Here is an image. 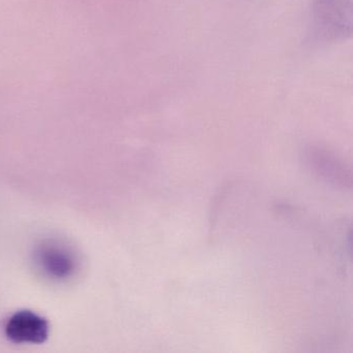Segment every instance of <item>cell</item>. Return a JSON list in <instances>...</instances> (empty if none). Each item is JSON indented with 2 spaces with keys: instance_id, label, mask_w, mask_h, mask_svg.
<instances>
[{
  "instance_id": "cell-1",
  "label": "cell",
  "mask_w": 353,
  "mask_h": 353,
  "mask_svg": "<svg viewBox=\"0 0 353 353\" xmlns=\"http://www.w3.org/2000/svg\"><path fill=\"white\" fill-rule=\"evenodd\" d=\"M34 265L46 278L65 282L75 276L79 260L74 250L57 239H44L34 248Z\"/></svg>"
},
{
  "instance_id": "cell-2",
  "label": "cell",
  "mask_w": 353,
  "mask_h": 353,
  "mask_svg": "<svg viewBox=\"0 0 353 353\" xmlns=\"http://www.w3.org/2000/svg\"><path fill=\"white\" fill-rule=\"evenodd\" d=\"M8 340L15 344H43L50 334L48 320L30 310L14 313L5 324Z\"/></svg>"
},
{
  "instance_id": "cell-3",
  "label": "cell",
  "mask_w": 353,
  "mask_h": 353,
  "mask_svg": "<svg viewBox=\"0 0 353 353\" xmlns=\"http://www.w3.org/2000/svg\"><path fill=\"white\" fill-rule=\"evenodd\" d=\"M314 12L316 26L326 36H344L350 28L349 0H317Z\"/></svg>"
}]
</instances>
